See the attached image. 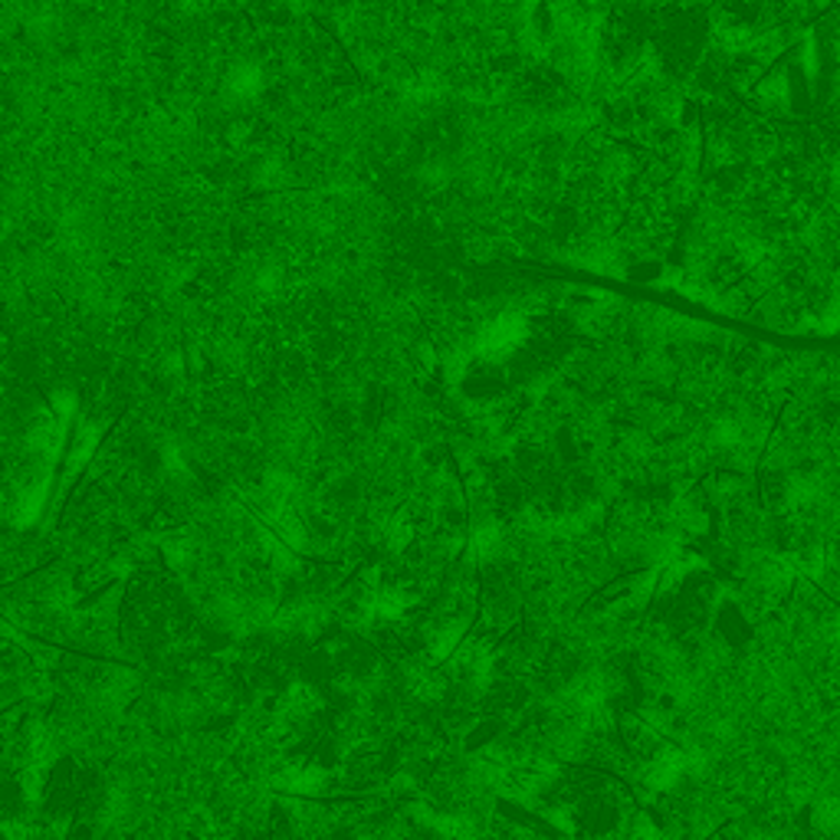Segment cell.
<instances>
[{
  "mask_svg": "<svg viewBox=\"0 0 840 840\" xmlns=\"http://www.w3.org/2000/svg\"><path fill=\"white\" fill-rule=\"evenodd\" d=\"M815 825L821 831H840V798H821L815 805Z\"/></svg>",
  "mask_w": 840,
  "mask_h": 840,
  "instance_id": "6da1fadb",
  "label": "cell"
}]
</instances>
